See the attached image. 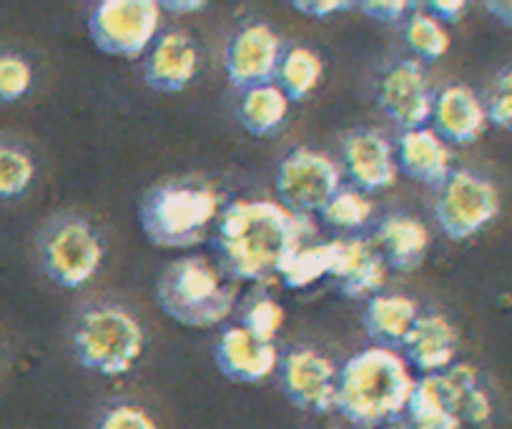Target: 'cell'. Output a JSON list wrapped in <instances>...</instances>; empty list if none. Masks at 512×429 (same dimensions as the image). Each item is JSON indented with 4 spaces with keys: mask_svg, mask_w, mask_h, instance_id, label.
Wrapping results in <instances>:
<instances>
[{
    "mask_svg": "<svg viewBox=\"0 0 512 429\" xmlns=\"http://www.w3.org/2000/svg\"><path fill=\"white\" fill-rule=\"evenodd\" d=\"M309 224L279 201H236L216 221L214 246L231 276L267 281L304 246Z\"/></svg>",
    "mask_w": 512,
    "mask_h": 429,
    "instance_id": "1",
    "label": "cell"
},
{
    "mask_svg": "<svg viewBox=\"0 0 512 429\" xmlns=\"http://www.w3.org/2000/svg\"><path fill=\"white\" fill-rule=\"evenodd\" d=\"M412 377L405 357L390 347H369L347 359L337 377V409L359 429H382L410 407Z\"/></svg>",
    "mask_w": 512,
    "mask_h": 429,
    "instance_id": "2",
    "label": "cell"
},
{
    "mask_svg": "<svg viewBox=\"0 0 512 429\" xmlns=\"http://www.w3.org/2000/svg\"><path fill=\"white\" fill-rule=\"evenodd\" d=\"M159 307L184 327L211 329L234 312L236 289L204 256H181L156 281Z\"/></svg>",
    "mask_w": 512,
    "mask_h": 429,
    "instance_id": "3",
    "label": "cell"
},
{
    "mask_svg": "<svg viewBox=\"0 0 512 429\" xmlns=\"http://www.w3.org/2000/svg\"><path fill=\"white\" fill-rule=\"evenodd\" d=\"M219 216V196L201 184L171 181L151 191L141 206V226L161 249H191L201 244Z\"/></svg>",
    "mask_w": 512,
    "mask_h": 429,
    "instance_id": "4",
    "label": "cell"
},
{
    "mask_svg": "<svg viewBox=\"0 0 512 429\" xmlns=\"http://www.w3.org/2000/svg\"><path fill=\"white\" fill-rule=\"evenodd\" d=\"M76 359L101 377H121L144 354V327L118 304H91L73 327Z\"/></svg>",
    "mask_w": 512,
    "mask_h": 429,
    "instance_id": "5",
    "label": "cell"
},
{
    "mask_svg": "<svg viewBox=\"0 0 512 429\" xmlns=\"http://www.w3.org/2000/svg\"><path fill=\"white\" fill-rule=\"evenodd\" d=\"M38 256L53 284L63 289H78L101 269L103 244L86 219L61 214L43 226L38 236Z\"/></svg>",
    "mask_w": 512,
    "mask_h": 429,
    "instance_id": "6",
    "label": "cell"
},
{
    "mask_svg": "<svg viewBox=\"0 0 512 429\" xmlns=\"http://www.w3.org/2000/svg\"><path fill=\"white\" fill-rule=\"evenodd\" d=\"M159 26L161 3L156 0H101L88 21L98 51L116 58H139L151 51Z\"/></svg>",
    "mask_w": 512,
    "mask_h": 429,
    "instance_id": "7",
    "label": "cell"
},
{
    "mask_svg": "<svg viewBox=\"0 0 512 429\" xmlns=\"http://www.w3.org/2000/svg\"><path fill=\"white\" fill-rule=\"evenodd\" d=\"M500 211V194L495 184L475 171H452L435 199V219L450 239L465 241L480 234Z\"/></svg>",
    "mask_w": 512,
    "mask_h": 429,
    "instance_id": "8",
    "label": "cell"
},
{
    "mask_svg": "<svg viewBox=\"0 0 512 429\" xmlns=\"http://www.w3.org/2000/svg\"><path fill=\"white\" fill-rule=\"evenodd\" d=\"M279 204L294 216L322 214L339 191V171L329 156L312 149H294L282 159L274 179Z\"/></svg>",
    "mask_w": 512,
    "mask_h": 429,
    "instance_id": "9",
    "label": "cell"
},
{
    "mask_svg": "<svg viewBox=\"0 0 512 429\" xmlns=\"http://www.w3.org/2000/svg\"><path fill=\"white\" fill-rule=\"evenodd\" d=\"M377 103L384 116L405 131L425 128V123L432 121L435 96L422 71V63L415 58L392 63L377 83Z\"/></svg>",
    "mask_w": 512,
    "mask_h": 429,
    "instance_id": "10",
    "label": "cell"
},
{
    "mask_svg": "<svg viewBox=\"0 0 512 429\" xmlns=\"http://www.w3.org/2000/svg\"><path fill=\"white\" fill-rule=\"evenodd\" d=\"M339 369L332 359L312 347H294L284 359H279V379L292 404L314 414L332 412L337 404Z\"/></svg>",
    "mask_w": 512,
    "mask_h": 429,
    "instance_id": "11",
    "label": "cell"
},
{
    "mask_svg": "<svg viewBox=\"0 0 512 429\" xmlns=\"http://www.w3.org/2000/svg\"><path fill=\"white\" fill-rule=\"evenodd\" d=\"M282 41L267 23H249L234 33L226 46L224 66L231 86L249 91L254 86L274 83L282 61Z\"/></svg>",
    "mask_w": 512,
    "mask_h": 429,
    "instance_id": "12",
    "label": "cell"
},
{
    "mask_svg": "<svg viewBox=\"0 0 512 429\" xmlns=\"http://www.w3.org/2000/svg\"><path fill=\"white\" fill-rule=\"evenodd\" d=\"M344 171L362 194L382 191L397 181V156L392 143L372 128H357L344 138Z\"/></svg>",
    "mask_w": 512,
    "mask_h": 429,
    "instance_id": "13",
    "label": "cell"
},
{
    "mask_svg": "<svg viewBox=\"0 0 512 429\" xmlns=\"http://www.w3.org/2000/svg\"><path fill=\"white\" fill-rule=\"evenodd\" d=\"M216 367L234 382L259 384L272 377L279 367L274 342H264L251 334L244 324L224 329L214 349Z\"/></svg>",
    "mask_w": 512,
    "mask_h": 429,
    "instance_id": "14",
    "label": "cell"
},
{
    "mask_svg": "<svg viewBox=\"0 0 512 429\" xmlns=\"http://www.w3.org/2000/svg\"><path fill=\"white\" fill-rule=\"evenodd\" d=\"M387 261L379 254L374 241L367 239H337L334 241L332 279L347 297H377L387 281Z\"/></svg>",
    "mask_w": 512,
    "mask_h": 429,
    "instance_id": "15",
    "label": "cell"
},
{
    "mask_svg": "<svg viewBox=\"0 0 512 429\" xmlns=\"http://www.w3.org/2000/svg\"><path fill=\"white\" fill-rule=\"evenodd\" d=\"M432 123H435L432 131L442 141L465 146V143L477 141L485 133L487 108L470 86L452 83V86H445L435 96Z\"/></svg>",
    "mask_w": 512,
    "mask_h": 429,
    "instance_id": "16",
    "label": "cell"
},
{
    "mask_svg": "<svg viewBox=\"0 0 512 429\" xmlns=\"http://www.w3.org/2000/svg\"><path fill=\"white\" fill-rule=\"evenodd\" d=\"M199 71V48L191 36L181 31L164 33L156 38L146 56V83L154 91L176 93L189 86Z\"/></svg>",
    "mask_w": 512,
    "mask_h": 429,
    "instance_id": "17",
    "label": "cell"
},
{
    "mask_svg": "<svg viewBox=\"0 0 512 429\" xmlns=\"http://www.w3.org/2000/svg\"><path fill=\"white\" fill-rule=\"evenodd\" d=\"M397 169L422 184L440 186L452 174V154L432 128L402 131L397 141Z\"/></svg>",
    "mask_w": 512,
    "mask_h": 429,
    "instance_id": "18",
    "label": "cell"
},
{
    "mask_svg": "<svg viewBox=\"0 0 512 429\" xmlns=\"http://www.w3.org/2000/svg\"><path fill=\"white\" fill-rule=\"evenodd\" d=\"M407 359L415 369L425 374H442L455 364L457 332L440 314H420L405 344Z\"/></svg>",
    "mask_w": 512,
    "mask_h": 429,
    "instance_id": "19",
    "label": "cell"
},
{
    "mask_svg": "<svg viewBox=\"0 0 512 429\" xmlns=\"http://www.w3.org/2000/svg\"><path fill=\"white\" fill-rule=\"evenodd\" d=\"M374 246L384 256L390 269L410 274L425 261L427 249H430V231L422 221L412 219V216H384L377 226Z\"/></svg>",
    "mask_w": 512,
    "mask_h": 429,
    "instance_id": "20",
    "label": "cell"
},
{
    "mask_svg": "<svg viewBox=\"0 0 512 429\" xmlns=\"http://www.w3.org/2000/svg\"><path fill=\"white\" fill-rule=\"evenodd\" d=\"M420 319V307L405 294H377L364 309V329L379 347H402Z\"/></svg>",
    "mask_w": 512,
    "mask_h": 429,
    "instance_id": "21",
    "label": "cell"
},
{
    "mask_svg": "<svg viewBox=\"0 0 512 429\" xmlns=\"http://www.w3.org/2000/svg\"><path fill=\"white\" fill-rule=\"evenodd\" d=\"M440 377L442 394L452 412L460 417L462 424L482 427L492 419V399L487 389L480 384V374L472 364L457 362L447 372L437 374Z\"/></svg>",
    "mask_w": 512,
    "mask_h": 429,
    "instance_id": "22",
    "label": "cell"
},
{
    "mask_svg": "<svg viewBox=\"0 0 512 429\" xmlns=\"http://www.w3.org/2000/svg\"><path fill=\"white\" fill-rule=\"evenodd\" d=\"M287 113L289 98L284 96V91L277 83H264V86L241 91L239 108H236V116H239L241 126L251 136H269V133L279 131Z\"/></svg>",
    "mask_w": 512,
    "mask_h": 429,
    "instance_id": "23",
    "label": "cell"
},
{
    "mask_svg": "<svg viewBox=\"0 0 512 429\" xmlns=\"http://www.w3.org/2000/svg\"><path fill=\"white\" fill-rule=\"evenodd\" d=\"M407 412H410L407 429H462L460 417L452 412L442 394L437 374H425L417 379Z\"/></svg>",
    "mask_w": 512,
    "mask_h": 429,
    "instance_id": "24",
    "label": "cell"
},
{
    "mask_svg": "<svg viewBox=\"0 0 512 429\" xmlns=\"http://www.w3.org/2000/svg\"><path fill=\"white\" fill-rule=\"evenodd\" d=\"M322 58L312 48L294 46L282 53V61L277 66V86L282 88L289 101H304L322 81Z\"/></svg>",
    "mask_w": 512,
    "mask_h": 429,
    "instance_id": "25",
    "label": "cell"
},
{
    "mask_svg": "<svg viewBox=\"0 0 512 429\" xmlns=\"http://www.w3.org/2000/svg\"><path fill=\"white\" fill-rule=\"evenodd\" d=\"M332 264L334 241H324V244L302 246V249L294 251L279 276H282L284 284L292 286V289H304V286H312L314 281L332 274Z\"/></svg>",
    "mask_w": 512,
    "mask_h": 429,
    "instance_id": "26",
    "label": "cell"
},
{
    "mask_svg": "<svg viewBox=\"0 0 512 429\" xmlns=\"http://www.w3.org/2000/svg\"><path fill=\"white\" fill-rule=\"evenodd\" d=\"M36 179L31 154L16 141L0 138V201L21 199Z\"/></svg>",
    "mask_w": 512,
    "mask_h": 429,
    "instance_id": "27",
    "label": "cell"
},
{
    "mask_svg": "<svg viewBox=\"0 0 512 429\" xmlns=\"http://www.w3.org/2000/svg\"><path fill=\"white\" fill-rule=\"evenodd\" d=\"M405 41L410 51L415 53L420 61H440L447 51H450V33L447 28L430 16L427 11H415L407 18L405 26Z\"/></svg>",
    "mask_w": 512,
    "mask_h": 429,
    "instance_id": "28",
    "label": "cell"
},
{
    "mask_svg": "<svg viewBox=\"0 0 512 429\" xmlns=\"http://www.w3.org/2000/svg\"><path fill=\"white\" fill-rule=\"evenodd\" d=\"M372 201L357 189H347V191H337L334 199L324 206L322 219L327 221L332 229L339 231H357L367 226V221L372 219Z\"/></svg>",
    "mask_w": 512,
    "mask_h": 429,
    "instance_id": "29",
    "label": "cell"
},
{
    "mask_svg": "<svg viewBox=\"0 0 512 429\" xmlns=\"http://www.w3.org/2000/svg\"><path fill=\"white\" fill-rule=\"evenodd\" d=\"M33 68L21 53L0 51V103H16L31 91Z\"/></svg>",
    "mask_w": 512,
    "mask_h": 429,
    "instance_id": "30",
    "label": "cell"
},
{
    "mask_svg": "<svg viewBox=\"0 0 512 429\" xmlns=\"http://www.w3.org/2000/svg\"><path fill=\"white\" fill-rule=\"evenodd\" d=\"M239 324H244L251 334H256L264 342H274V337H277L284 324V309L274 299L259 297L246 307Z\"/></svg>",
    "mask_w": 512,
    "mask_h": 429,
    "instance_id": "31",
    "label": "cell"
},
{
    "mask_svg": "<svg viewBox=\"0 0 512 429\" xmlns=\"http://www.w3.org/2000/svg\"><path fill=\"white\" fill-rule=\"evenodd\" d=\"M485 108L487 121L495 123L502 131L512 133V68H505V71L495 78Z\"/></svg>",
    "mask_w": 512,
    "mask_h": 429,
    "instance_id": "32",
    "label": "cell"
},
{
    "mask_svg": "<svg viewBox=\"0 0 512 429\" xmlns=\"http://www.w3.org/2000/svg\"><path fill=\"white\" fill-rule=\"evenodd\" d=\"M96 429H159L151 414L136 404H113L98 419Z\"/></svg>",
    "mask_w": 512,
    "mask_h": 429,
    "instance_id": "33",
    "label": "cell"
},
{
    "mask_svg": "<svg viewBox=\"0 0 512 429\" xmlns=\"http://www.w3.org/2000/svg\"><path fill=\"white\" fill-rule=\"evenodd\" d=\"M364 16L374 18V21H382V23H397L407 16V8L410 3L407 0H364L359 3Z\"/></svg>",
    "mask_w": 512,
    "mask_h": 429,
    "instance_id": "34",
    "label": "cell"
},
{
    "mask_svg": "<svg viewBox=\"0 0 512 429\" xmlns=\"http://www.w3.org/2000/svg\"><path fill=\"white\" fill-rule=\"evenodd\" d=\"M299 13L312 18H329L334 13H342L354 8L357 3H349V0H294L292 3Z\"/></svg>",
    "mask_w": 512,
    "mask_h": 429,
    "instance_id": "35",
    "label": "cell"
},
{
    "mask_svg": "<svg viewBox=\"0 0 512 429\" xmlns=\"http://www.w3.org/2000/svg\"><path fill=\"white\" fill-rule=\"evenodd\" d=\"M427 8H430L427 13L435 16L442 26L445 23H457L467 13L465 0H432V3H427Z\"/></svg>",
    "mask_w": 512,
    "mask_h": 429,
    "instance_id": "36",
    "label": "cell"
},
{
    "mask_svg": "<svg viewBox=\"0 0 512 429\" xmlns=\"http://www.w3.org/2000/svg\"><path fill=\"white\" fill-rule=\"evenodd\" d=\"M485 8L490 11L492 18L502 23V26L512 28V0H487Z\"/></svg>",
    "mask_w": 512,
    "mask_h": 429,
    "instance_id": "37",
    "label": "cell"
},
{
    "mask_svg": "<svg viewBox=\"0 0 512 429\" xmlns=\"http://www.w3.org/2000/svg\"><path fill=\"white\" fill-rule=\"evenodd\" d=\"M161 6L174 8V13H194L206 8V3L204 0H189V3H184V0H171V3H161Z\"/></svg>",
    "mask_w": 512,
    "mask_h": 429,
    "instance_id": "38",
    "label": "cell"
},
{
    "mask_svg": "<svg viewBox=\"0 0 512 429\" xmlns=\"http://www.w3.org/2000/svg\"><path fill=\"white\" fill-rule=\"evenodd\" d=\"M382 429H407V427H402V424H397V422H392V424H384Z\"/></svg>",
    "mask_w": 512,
    "mask_h": 429,
    "instance_id": "39",
    "label": "cell"
}]
</instances>
